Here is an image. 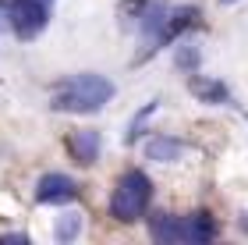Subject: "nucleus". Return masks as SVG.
<instances>
[{"instance_id": "f257e3e1", "label": "nucleus", "mask_w": 248, "mask_h": 245, "mask_svg": "<svg viewBox=\"0 0 248 245\" xmlns=\"http://www.w3.org/2000/svg\"><path fill=\"white\" fill-rule=\"evenodd\" d=\"M110 99H114V82L99 71H82L53 89L50 107L57 114H96Z\"/></svg>"}, {"instance_id": "f03ea898", "label": "nucleus", "mask_w": 248, "mask_h": 245, "mask_svg": "<svg viewBox=\"0 0 248 245\" xmlns=\"http://www.w3.org/2000/svg\"><path fill=\"white\" fill-rule=\"evenodd\" d=\"M149 199H153V181L145 178V171H124L117 178L114 196H110V217L121 224H131V220L145 217Z\"/></svg>"}, {"instance_id": "7ed1b4c3", "label": "nucleus", "mask_w": 248, "mask_h": 245, "mask_svg": "<svg viewBox=\"0 0 248 245\" xmlns=\"http://www.w3.org/2000/svg\"><path fill=\"white\" fill-rule=\"evenodd\" d=\"M50 7L46 0H0V18L11 25V32L29 43V39H39L50 25Z\"/></svg>"}, {"instance_id": "20e7f679", "label": "nucleus", "mask_w": 248, "mask_h": 245, "mask_svg": "<svg viewBox=\"0 0 248 245\" xmlns=\"http://www.w3.org/2000/svg\"><path fill=\"white\" fill-rule=\"evenodd\" d=\"M195 18H199V7H191V4H185V7H167V18H163L160 32H156L153 47L145 50V57H149V53H156L160 47H170L181 32H188L191 25H195ZM145 57H142V61H145Z\"/></svg>"}, {"instance_id": "39448f33", "label": "nucleus", "mask_w": 248, "mask_h": 245, "mask_svg": "<svg viewBox=\"0 0 248 245\" xmlns=\"http://www.w3.org/2000/svg\"><path fill=\"white\" fill-rule=\"evenodd\" d=\"M75 199H78V181H75V178H67L61 171H50V174L39 178L36 203H43V206H61V203H75Z\"/></svg>"}, {"instance_id": "423d86ee", "label": "nucleus", "mask_w": 248, "mask_h": 245, "mask_svg": "<svg viewBox=\"0 0 248 245\" xmlns=\"http://www.w3.org/2000/svg\"><path fill=\"white\" fill-rule=\"evenodd\" d=\"M220 235L217 220H213V213H206V210H195V213H188L177 220V242H188V245H206Z\"/></svg>"}, {"instance_id": "0eeeda50", "label": "nucleus", "mask_w": 248, "mask_h": 245, "mask_svg": "<svg viewBox=\"0 0 248 245\" xmlns=\"http://www.w3.org/2000/svg\"><path fill=\"white\" fill-rule=\"evenodd\" d=\"M64 146H67V153H71V160H75V163L89 167V163H96V160H99L103 135H99V131H93V128H78V131H71V135L64 139Z\"/></svg>"}, {"instance_id": "6e6552de", "label": "nucleus", "mask_w": 248, "mask_h": 245, "mask_svg": "<svg viewBox=\"0 0 248 245\" xmlns=\"http://www.w3.org/2000/svg\"><path fill=\"white\" fill-rule=\"evenodd\" d=\"M188 93L195 96L199 103H209V107H227L231 103V89L223 85L220 79H213V75H195V71H191Z\"/></svg>"}, {"instance_id": "1a4fd4ad", "label": "nucleus", "mask_w": 248, "mask_h": 245, "mask_svg": "<svg viewBox=\"0 0 248 245\" xmlns=\"http://www.w3.org/2000/svg\"><path fill=\"white\" fill-rule=\"evenodd\" d=\"M181 153H185V142L174 139V135H153L149 142H145V157L160 160V163H174Z\"/></svg>"}, {"instance_id": "9d476101", "label": "nucleus", "mask_w": 248, "mask_h": 245, "mask_svg": "<svg viewBox=\"0 0 248 245\" xmlns=\"http://www.w3.org/2000/svg\"><path fill=\"white\" fill-rule=\"evenodd\" d=\"M177 220L181 217H174V213H153L149 217V235L156 242H177Z\"/></svg>"}, {"instance_id": "9b49d317", "label": "nucleus", "mask_w": 248, "mask_h": 245, "mask_svg": "<svg viewBox=\"0 0 248 245\" xmlns=\"http://www.w3.org/2000/svg\"><path fill=\"white\" fill-rule=\"evenodd\" d=\"M156 110H160V99H153V103H145V107L139 110V114H135L131 128H128V146H131V142H139V139L145 135V121H149V117L156 114Z\"/></svg>"}, {"instance_id": "f8f14e48", "label": "nucleus", "mask_w": 248, "mask_h": 245, "mask_svg": "<svg viewBox=\"0 0 248 245\" xmlns=\"http://www.w3.org/2000/svg\"><path fill=\"white\" fill-rule=\"evenodd\" d=\"M78 231H82V217H78V213H64L57 220V228H53V238H57V242H75Z\"/></svg>"}, {"instance_id": "ddd939ff", "label": "nucleus", "mask_w": 248, "mask_h": 245, "mask_svg": "<svg viewBox=\"0 0 248 245\" xmlns=\"http://www.w3.org/2000/svg\"><path fill=\"white\" fill-rule=\"evenodd\" d=\"M174 61H177V68H181V71H195L199 68V47H181L174 53Z\"/></svg>"}, {"instance_id": "4468645a", "label": "nucleus", "mask_w": 248, "mask_h": 245, "mask_svg": "<svg viewBox=\"0 0 248 245\" xmlns=\"http://www.w3.org/2000/svg\"><path fill=\"white\" fill-rule=\"evenodd\" d=\"M0 242H29V235H4Z\"/></svg>"}, {"instance_id": "2eb2a0df", "label": "nucleus", "mask_w": 248, "mask_h": 245, "mask_svg": "<svg viewBox=\"0 0 248 245\" xmlns=\"http://www.w3.org/2000/svg\"><path fill=\"white\" fill-rule=\"evenodd\" d=\"M220 4H223V7H231V4H238V0H220Z\"/></svg>"}, {"instance_id": "dca6fc26", "label": "nucleus", "mask_w": 248, "mask_h": 245, "mask_svg": "<svg viewBox=\"0 0 248 245\" xmlns=\"http://www.w3.org/2000/svg\"><path fill=\"white\" fill-rule=\"evenodd\" d=\"M46 4H53V0H46Z\"/></svg>"}]
</instances>
